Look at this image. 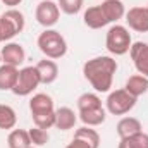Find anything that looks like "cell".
I'll return each instance as SVG.
<instances>
[{"label": "cell", "mask_w": 148, "mask_h": 148, "mask_svg": "<svg viewBox=\"0 0 148 148\" xmlns=\"http://www.w3.org/2000/svg\"><path fill=\"white\" fill-rule=\"evenodd\" d=\"M117 60L110 55H98L83 64L84 79L91 84L97 93H109L114 83V74L117 73Z\"/></svg>", "instance_id": "obj_1"}, {"label": "cell", "mask_w": 148, "mask_h": 148, "mask_svg": "<svg viewBox=\"0 0 148 148\" xmlns=\"http://www.w3.org/2000/svg\"><path fill=\"white\" fill-rule=\"evenodd\" d=\"M36 45L40 48V52L47 59H52V60L62 59L67 53V41H66V38L62 36L59 31L52 29V28H48V29L40 33V36L36 40Z\"/></svg>", "instance_id": "obj_2"}, {"label": "cell", "mask_w": 148, "mask_h": 148, "mask_svg": "<svg viewBox=\"0 0 148 148\" xmlns=\"http://www.w3.org/2000/svg\"><path fill=\"white\" fill-rule=\"evenodd\" d=\"M133 45L131 33L126 26L122 24H114L109 28L107 36H105V47L112 55H126Z\"/></svg>", "instance_id": "obj_3"}, {"label": "cell", "mask_w": 148, "mask_h": 148, "mask_svg": "<svg viewBox=\"0 0 148 148\" xmlns=\"http://www.w3.org/2000/svg\"><path fill=\"white\" fill-rule=\"evenodd\" d=\"M136 97H133L129 91H126L124 88L109 91V97L105 100V110L110 112L112 115H126L127 112H131L136 105Z\"/></svg>", "instance_id": "obj_4"}, {"label": "cell", "mask_w": 148, "mask_h": 148, "mask_svg": "<svg viewBox=\"0 0 148 148\" xmlns=\"http://www.w3.org/2000/svg\"><path fill=\"white\" fill-rule=\"evenodd\" d=\"M40 84H41V77H40L36 66H26V67L19 69L17 83L12 88V93L17 95V97H28V95H31L36 90Z\"/></svg>", "instance_id": "obj_5"}, {"label": "cell", "mask_w": 148, "mask_h": 148, "mask_svg": "<svg viewBox=\"0 0 148 148\" xmlns=\"http://www.w3.org/2000/svg\"><path fill=\"white\" fill-rule=\"evenodd\" d=\"M0 26L3 29L5 41H10L16 35H19L24 29V26H26L24 14L17 9H7L5 12L0 14Z\"/></svg>", "instance_id": "obj_6"}, {"label": "cell", "mask_w": 148, "mask_h": 148, "mask_svg": "<svg viewBox=\"0 0 148 148\" xmlns=\"http://www.w3.org/2000/svg\"><path fill=\"white\" fill-rule=\"evenodd\" d=\"M35 19L40 26H43L45 29L53 28L59 19H60V9L53 0H41L36 5L35 10Z\"/></svg>", "instance_id": "obj_7"}, {"label": "cell", "mask_w": 148, "mask_h": 148, "mask_svg": "<svg viewBox=\"0 0 148 148\" xmlns=\"http://www.w3.org/2000/svg\"><path fill=\"white\" fill-rule=\"evenodd\" d=\"M129 55H131V60H133L138 74H143L145 77H148V43L133 41V45L129 48Z\"/></svg>", "instance_id": "obj_8"}, {"label": "cell", "mask_w": 148, "mask_h": 148, "mask_svg": "<svg viewBox=\"0 0 148 148\" xmlns=\"http://www.w3.org/2000/svg\"><path fill=\"white\" fill-rule=\"evenodd\" d=\"M126 23L133 31L148 33V7H131L126 10Z\"/></svg>", "instance_id": "obj_9"}, {"label": "cell", "mask_w": 148, "mask_h": 148, "mask_svg": "<svg viewBox=\"0 0 148 148\" xmlns=\"http://www.w3.org/2000/svg\"><path fill=\"white\" fill-rule=\"evenodd\" d=\"M0 55H2V64H9V66H16V67H19L26 59V52H24L23 45L16 43V41H7L5 47H2V50H0Z\"/></svg>", "instance_id": "obj_10"}, {"label": "cell", "mask_w": 148, "mask_h": 148, "mask_svg": "<svg viewBox=\"0 0 148 148\" xmlns=\"http://www.w3.org/2000/svg\"><path fill=\"white\" fill-rule=\"evenodd\" d=\"M29 112H31V117L55 112L53 98L50 95H47V93H35L31 97V100H29Z\"/></svg>", "instance_id": "obj_11"}, {"label": "cell", "mask_w": 148, "mask_h": 148, "mask_svg": "<svg viewBox=\"0 0 148 148\" xmlns=\"http://www.w3.org/2000/svg\"><path fill=\"white\" fill-rule=\"evenodd\" d=\"M83 23L90 28V29H102L105 28L109 23V19L105 17L103 10L100 5H93V7H88L83 14Z\"/></svg>", "instance_id": "obj_12"}, {"label": "cell", "mask_w": 148, "mask_h": 148, "mask_svg": "<svg viewBox=\"0 0 148 148\" xmlns=\"http://www.w3.org/2000/svg\"><path fill=\"white\" fill-rule=\"evenodd\" d=\"M36 69H38V73H40V77H41V84H52L59 77V66L52 59L45 57V59L38 60Z\"/></svg>", "instance_id": "obj_13"}, {"label": "cell", "mask_w": 148, "mask_h": 148, "mask_svg": "<svg viewBox=\"0 0 148 148\" xmlns=\"http://www.w3.org/2000/svg\"><path fill=\"white\" fill-rule=\"evenodd\" d=\"M105 17L109 19V23H117L119 19H122L126 16V7L122 0H102L100 3Z\"/></svg>", "instance_id": "obj_14"}, {"label": "cell", "mask_w": 148, "mask_h": 148, "mask_svg": "<svg viewBox=\"0 0 148 148\" xmlns=\"http://www.w3.org/2000/svg\"><path fill=\"white\" fill-rule=\"evenodd\" d=\"M77 122V115L71 107H60L55 109V127L60 131H69L73 129Z\"/></svg>", "instance_id": "obj_15"}, {"label": "cell", "mask_w": 148, "mask_h": 148, "mask_svg": "<svg viewBox=\"0 0 148 148\" xmlns=\"http://www.w3.org/2000/svg\"><path fill=\"white\" fill-rule=\"evenodd\" d=\"M19 76V67L2 64L0 66V91H12V88L17 83Z\"/></svg>", "instance_id": "obj_16"}, {"label": "cell", "mask_w": 148, "mask_h": 148, "mask_svg": "<svg viewBox=\"0 0 148 148\" xmlns=\"http://www.w3.org/2000/svg\"><path fill=\"white\" fill-rule=\"evenodd\" d=\"M79 121L84 124V126H90V127H97L100 124L105 122L107 119V110L103 107H97V109H90V110H79Z\"/></svg>", "instance_id": "obj_17"}, {"label": "cell", "mask_w": 148, "mask_h": 148, "mask_svg": "<svg viewBox=\"0 0 148 148\" xmlns=\"http://www.w3.org/2000/svg\"><path fill=\"white\" fill-rule=\"evenodd\" d=\"M140 131H143V126H141V121L136 119V117L127 115V117H122L117 122V134H119L121 140L122 138H127L131 134H136Z\"/></svg>", "instance_id": "obj_18"}, {"label": "cell", "mask_w": 148, "mask_h": 148, "mask_svg": "<svg viewBox=\"0 0 148 148\" xmlns=\"http://www.w3.org/2000/svg\"><path fill=\"white\" fill-rule=\"evenodd\" d=\"M124 90L129 91L133 97H141L148 93V77H145L143 74H133L127 77L126 84H124Z\"/></svg>", "instance_id": "obj_19"}, {"label": "cell", "mask_w": 148, "mask_h": 148, "mask_svg": "<svg viewBox=\"0 0 148 148\" xmlns=\"http://www.w3.org/2000/svg\"><path fill=\"white\" fill-rule=\"evenodd\" d=\"M7 147L9 148H29L33 147L29 133L26 129H12L7 136Z\"/></svg>", "instance_id": "obj_20"}, {"label": "cell", "mask_w": 148, "mask_h": 148, "mask_svg": "<svg viewBox=\"0 0 148 148\" xmlns=\"http://www.w3.org/2000/svg\"><path fill=\"white\" fill-rule=\"evenodd\" d=\"M17 124V114L16 110L7 105V103H0V129H14Z\"/></svg>", "instance_id": "obj_21"}, {"label": "cell", "mask_w": 148, "mask_h": 148, "mask_svg": "<svg viewBox=\"0 0 148 148\" xmlns=\"http://www.w3.org/2000/svg\"><path fill=\"white\" fill-rule=\"evenodd\" d=\"M117 148H148V134L140 131L136 134H131L127 138H122Z\"/></svg>", "instance_id": "obj_22"}, {"label": "cell", "mask_w": 148, "mask_h": 148, "mask_svg": "<svg viewBox=\"0 0 148 148\" xmlns=\"http://www.w3.org/2000/svg\"><path fill=\"white\" fill-rule=\"evenodd\" d=\"M74 138L84 140V141H88L90 145H93L95 148L100 147V134H98L93 127H90V126H81L79 129H76Z\"/></svg>", "instance_id": "obj_23"}, {"label": "cell", "mask_w": 148, "mask_h": 148, "mask_svg": "<svg viewBox=\"0 0 148 148\" xmlns=\"http://www.w3.org/2000/svg\"><path fill=\"white\" fill-rule=\"evenodd\" d=\"M97 107H103L102 98L97 93H83L77 98V110H90V109H97Z\"/></svg>", "instance_id": "obj_24"}, {"label": "cell", "mask_w": 148, "mask_h": 148, "mask_svg": "<svg viewBox=\"0 0 148 148\" xmlns=\"http://www.w3.org/2000/svg\"><path fill=\"white\" fill-rule=\"evenodd\" d=\"M57 5H59L60 12H64L67 16H76L81 12L84 0H57Z\"/></svg>", "instance_id": "obj_25"}, {"label": "cell", "mask_w": 148, "mask_h": 148, "mask_svg": "<svg viewBox=\"0 0 148 148\" xmlns=\"http://www.w3.org/2000/svg\"><path fill=\"white\" fill-rule=\"evenodd\" d=\"M28 133H29V138H31L33 147H40L41 148L43 145H47L48 140H50L48 131H47V129H41V127H36V126H33L31 129H28Z\"/></svg>", "instance_id": "obj_26"}, {"label": "cell", "mask_w": 148, "mask_h": 148, "mask_svg": "<svg viewBox=\"0 0 148 148\" xmlns=\"http://www.w3.org/2000/svg\"><path fill=\"white\" fill-rule=\"evenodd\" d=\"M66 148H95V147H93V145H90V143H88V141H84V140L73 138V141H71Z\"/></svg>", "instance_id": "obj_27"}, {"label": "cell", "mask_w": 148, "mask_h": 148, "mask_svg": "<svg viewBox=\"0 0 148 148\" xmlns=\"http://www.w3.org/2000/svg\"><path fill=\"white\" fill-rule=\"evenodd\" d=\"M23 0H2V3L3 5H7L9 9H16V5H19Z\"/></svg>", "instance_id": "obj_28"}, {"label": "cell", "mask_w": 148, "mask_h": 148, "mask_svg": "<svg viewBox=\"0 0 148 148\" xmlns=\"http://www.w3.org/2000/svg\"><path fill=\"white\" fill-rule=\"evenodd\" d=\"M5 41V35H3V29H2V26H0V43H3Z\"/></svg>", "instance_id": "obj_29"}, {"label": "cell", "mask_w": 148, "mask_h": 148, "mask_svg": "<svg viewBox=\"0 0 148 148\" xmlns=\"http://www.w3.org/2000/svg\"><path fill=\"white\" fill-rule=\"evenodd\" d=\"M0 66H2V55H0Z\"/></svg>", "instance_id": "obj_30"}, {"label": "cell", "mask_w": 148, "mask_h": 148, "mask_svg": "<svg viewBox=\"0 0 148 148\" xmlns=\"http://www.w3.org/2000/svg\"><path fill=\"white\" fill-rule=\"evenodd\" d=\"M29 148H40V147H29Z\"/></svg>", "instance_id": "obj_31"}, {"label": "cell", "mask_w": 148, "mask_h": 148, "mask_svg": "<svg viewBox=\"0 0 148 148\" xmlns=\"http://www.w3.org/2000/svg\"><path fill=\"white\" fill-rule=\"evenodd\" d=\"M147 7H148V5H147Z\"/></svg>", "instance_id": "obj_32"}]
</instances>
